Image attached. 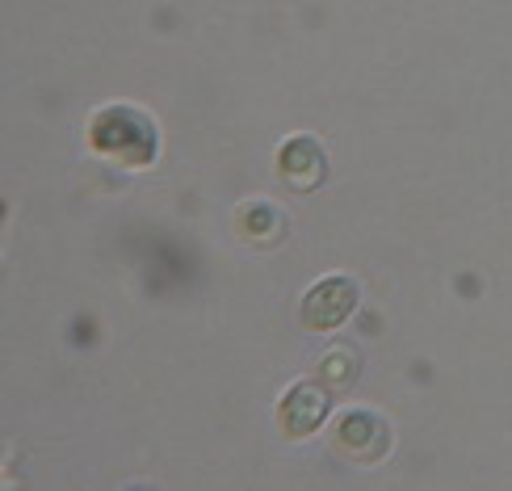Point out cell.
Listing matches in <instances>:
<instances>
[{"instance_id":"3957f363","label":"cell","mask_w":512,"mask_h":491,"mask_svg":"<svg viewBox=\"0 0 512 491\" xmlns=\"http://www.w3.org/2000/svg\"><path fill=\"white\" fill-rule=\"evenodd\" d=\"M357 303H361V286L345 273H332V277H319L303 294L298 319H303V328H311V332H332L357 311Z\"/></svg>"},{"instance_id":"8992f818","label":"cell","mask_w":512,"mask_h":491,"mask_svg":"<svg viewBox=\"0 0 512 491\" xmlns=\"http://www.w3.org/2000/svg\"><path fill=\"white\" fill-rule=\"evenodd\" d=\"M236 236L252 248H273V244H282L286 236V219H282V210H277L273 202L265 198H256V202H240L236 206Z\"/></svg>"},{"instance_id":"52a82bcc","label":"cell","mask_w":512,"mask_h":491,"mask_svg":"<svg viewBox=\"0 0 512 491\" xmlns=\"http://www.w3.org/2000/svg\"><path fill=\"white\" fill-rule=\"evenodd\" d=\"M357 370H361L357 353L332 349V353H324V361H319V382H324L328 391H349L353 382H357Z\"/></svg>"},{"instance_id":"5b68a950","label":"cell","mask_w":512,"mask_h":491,"mask_svg":"<svg viewBox=\"0 0 512 491\" xmlns=\"http://www.w3.org/2000/svg\"><path fill=\"white\" fill-rule=\"evenodd\" d=\"M328 387L324 382H294V387L277 403V429H282L290 441L311 437L328 416Z\"/></svg>"},{"instance_id":"277c9868","label":"cell","mask_w":512,"mask_h":491,"mask_svg":"<svg viewBox=\"0 0 512 491\" xmlns=\"http://www.w3.org/2000/svg\"><path fill=\"white\" fill-rule=\"evenodd\" d=\"M277 181H282L290 194H315L328 177V152L315 135H290L277 147Z\"/></svg>"},{"instance_id":"6da1fadb","label":"cell","mask_w":512,"mask_h":491,"mask_svg":"<svg viewBox=\"0 0 512 491\" xmlns=\"http://www.w3.org/2000/svg\"><path fill=\"white\" fill-rule=\"evenodd\" d=\"M89 139L105 160L131 164V168H143L160 147L152 118L131 110V105H110V110H101L89 126Z\"/></svg>"},{"instance_id":"7a4b0ae2","label":"cell","mask_w":512,"mask_h":491,"mask_svg":"<svg viewBox=\"0 0 512 491\" xmlns=\"http://www.w3.org/2000/svg\"><path fill=\"white\" fill-rule=\"evenodd\" d=\"M332 450L345 462L374 466V462L387 458V450H391V424L382 420L378 412L353 408L345 416H336V424H332Z\"/></svg>"}]
</instances>
